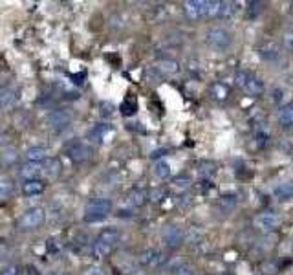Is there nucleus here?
<instances>
[{
	"label": "nucleus",
	"instance_id": "obj_1",
	"mask_svg": "<svg viewBox=\"0 0 293 275\" xmlns=\"http://www.w3.org/2000/svg\"><path fill=\"white\" fill-rule=\"evenodd\" d=\"M121 240V233L119 229H116V227H107V229H103L99 237L96 239L94 246H92V253H94V257L96 259H105L108 257L114 248L117 246V242Z\"/></svg>",
	"mask_w": 293,
	"mask_h": 275
},
{
	"label": "nucleus",
	"instance_id": "obj_2",
	"mask_svg": "<svg viewBox=\"0 0 293 275\" xmlns=\"http://www.w3.org/2000/svg\"><path fill=\"white\" fill-rule=\"evenodd\" d=\"M205 42L215 52H228L231 48V44H233V35L224 26H213L205 33Z\"/></svg>",
	"mask_w": 293,
	"mask_h": 275
},
{
	"label": "nucleus",
	"instance_id": "obj_3",
	"mask_svg": "<svg viewBox=\"0 0 293 275\" xmlns=\"http://www.w3.org/2000/svg\"><path fill=\"white\" fill-rule=\"evenodd\" d=\"M110 211H112V202L108 198H94L86 204L83 218L88 224L90 222H99L103 218H107L110 215Z\"/></svg>",
	"mask_w": 293,
	"mask_h": 275
},
{
	"label": "nucleus",
	"instance_id": "obj_4",
	"mask_svg": "<svg viewBox=\"0 0 293 275\" xmlns=\"http://www.w3.org/2000/svg\"><path fill=\"white\" fill-rule=\"evenodd\" d=\"M44 218H46V211L42 207H30L17 218V226L22 229H35L44 222Z\"/></svg>",
	"mask_w": 293,
	"mask_h": 275
},
{
	"label": "nucleus",
	"instance_id": "obj_5",
	"mask_svg": "<svg viewBox=\"0 0 293 275\" xmlns=\"http://www.w3.org/2000/svg\"><path fill=\"white\" fill-rule=\"evenodd\" d=\"M70 121H72V114L68 112V110H64V108H59V110H54V112L50 114L46 123H48V127L54 132H60L70 125Z\"/></svg>",
	"mask_w": 293,
	"mask_h": 275
},
{
	"label": "nucleus",
	"instance_id": "obj_6",
	"mask_svg": "<svg viewBox=\"0 0 293 275\" xmlns=\"http://www.w3.org/2000/svg\"><path fill=\"white\" fill-rule=\"evenodd\" d=\"M257 54L260 55V59H264L266 63H277L281 59V46L273 41H262L257 46Z\"/></svg>",
	"mask_w": 293,
	"mask_h": 275
},
{
	"label": "nucleus",
	"instance_id": "obj_7",
	"mask_svg": "<svg viewBox=\"0 0 293 275\" xmlns=\"http://www.w3.org/2000/svg\"><path fill=\"white\" fill-rule=\"evenodd\" d=\"M66 154H68V158L73 163H83L90 158L92 149L86 143H83V141H73V143H70L66 147Z\"/></svg>",
	"mask_w": 293,
	"mask_h": 275
},
{
	"label": "nucleus",
	"instance_id": "obj_8",
	"mask_svg": "<svg viewBox=\"0 0 293 275\" xmlns=\"http://www.w3.org/2000/svg\"><path fill=\"white\" fill-rule=\"evenodd\" d=\"M279 222L281 220H279V216H277L275 213L264 211V213H258V215L255 216L253 224H255V227H257L258 231H262V233H271V231L279 226Z\"/></svg>",
	"mask_w": 293,
	"mask_h": 275
},
{
	"label": "nucleus",
	"instance_id": "obj_9",
	"mask_svg": "<svg viewBox=\"0 0 293 275\" xmlns=\"http://www.w3.org/2000/svg\"><path fill=\"white\" fill-rule=\"evenodd\" d=\"M139 263L143 264L145 268H158V266H162V264L165 263V255H163V251L149 248V250L141 251Z\"/></svg>",
	"mask_w": 293,
	"mask_h": 275
},
{
	"label": "nucleus",
	"instance_id": "obj_10",
	"mask_svg": "<svg viewBox=\"0 0 293 275\" xmlns=\"http://www.w3.org/2000/svg\"><path fill=\"white\" fill-rule=\"evenodd\" d=\"M163 242H165V246H167L169 250H176L183 242V231L178 226H169L163 231Z\"/></svg>",
	"mask_w": 293,
	"mask_h": 275
},
{
	"label": "nucleus",
	"instance_id": "obj_11",
	"mask_svg": "<svg viewBox=\"0 0 293 275\" xmlns=\"http://www.w3.org/2000/svg\"><path fill=\"white\" fill-rule=\"evenodd\" d=\"M183 11H185L189 20H198V18L205 17V2H202V0H187L183 4Z\"/></svg>",
	"mask_w": 293,
	"mask_h": 275
},
{
	"label": "nucleus",
	"instance_id": "obj_12",
	"mask_svg": "<svg viewBox=\"0 0 293 275\" xmlns=\"http://www.w3.org/2000/svg\"><path fill=\"white\" fill-rule=\"evenodd\" d=\"M215 207L220 215H229V213H233L234 207H236V197H234V195H222V197L216 200Z\"/></svg>",
	"mask_w": 293,
	"mask_h": 275
},
{
	"label": "nucleus",
	"instance_id": "obj_13",
	"mask_svg": "<svg viewBox=\"0 0 293 275\" xmlns=\"http://www.w3.org/2000/svg\"><path fill=\"white\" fill-rule=\"evenodd\" d=\"M277 121L284 129H290L293 125V103H286V105L279 107V110H277Z\"/></svg>",
	"mask_w": 293,
	"mask_h": 275
},
{
	"label": "nucleus",
	"instance_id": "obj_14",
	"mask_svg": "<svg viewBox=\"0 0 293 275\" xmlns=\"http://www.w3.org/2000/svg\"><path fill=\"white\" fill-rule=\"evenodd\" d=\"M108 132H110V125H107V123H99V125L92 127L88 131V139L92 141V143H103L105 139H107Z\"/></svg>",
	"mask_w": 293,
	"mask_h": 275
},
{
	"label": "nucleus",
	"instance_id": "obj_15",
	"mask_svg": "<svg viewBox=\"0 0 293 275\" xmlns=\"http://www.w3.org/2000/svg\"><path fill=\"white\" fill-rule=\"evenodd\" d=\"M42 173V167L39 165V163H24L22 167L18 169V174L22 176V178L26 180V182H30V180H39V174Z\"/></svg>",
	"mask_w": 293,
	"mask_h": 275
},
{
	"label": "nucleus",
	"instance_id": "obj_16",
	"mask_svg": "<svg viewBox=\"0 0 293 275\" xmlns=\"http://www.w3.org/2000/svg\"><path fill=\"white\" fill-rule=\"evenodd\" d=\"M18 101V94L13 88H6L0 94V108L4 110H13Z\"/></svg>",
	"mask_w": 293,
	"mask_h": 275
},
{
	"label": "nucleus",
	"instance_id": "obj_17",
	"mask_svg": "<svg viewBox=\"0 0 293 275\" xmlns=\"http://www.w3.org/2000/svg\"><path fill=\"white\" fill-rule=\"evenodd\" d=\"M44 189H46V184L42 180H30V182L22 184V193H24L26 197H37Z\"/></svg>",
	"mask_w": 293,
	"mask_h": 275
},
{
	"label": "nucleus",
	"instance_id": "obj_18",
	"mask_svg": "<svg viewBox=\"0 0 293 275\" xmlns=\"http://www.w3.org/2000/svg\"><path fill=\"white\" fill-rule=\"evenodd\" d=\"M48 158V150L41 147V145H35V147H30V149L26 150V160L31 163H39V162H44Z\"/></svg>",
	"mask_w": 293,
	"mask_h": 275
},
{
	"label": "nucleus",
	"instance_id": "obj_19",
	"mask_svg": "<svg viewBox=\"0 0 293 275\" xmlns=\"http://www.w3.org/2000/svg\"><path fill=\"white\" fill-rule=\"evenodd\" d=\"M244 90L247 92V96L251 97H260L264 94V90H266V86H264V83L260 81L258 77H255V75H251V79L247 81V84L244 86Z\"/></svg>",
	"mask_w": 293,
	"mask_h": 275
},
{
	"label": "nucleus",
	"instance_id": "obj_20",
	"mask_svg": "<svg viewBox=\"0 0 293 275\" xmlns=\"http://www.w3.org/2000/svg\"><path fill=\"white\" fill-rule=\"evenodd\" d=\"M273 195H275V198H279L281 202L292 200L293 198V182H284V184H279V186L273 189Z\"/></svg>",
	"mask_w": 293,
	"mask_h": 275
},
{
	"label": "nucleus",
	"instance_id": "obj_21",
	"mask_svg": "<svg viewBox=\"0 0 293 275\" xmlns=\"http://www.w3.org/2000/svg\"><path fill=\"white\" fill-rule=\"evenodd\" d=\"M60 169H62V165H60L59 158H46V160H44V163H42V173L48 174V176H52V178L59 176Z\"/></svg>",
	"mask_w": 293,
	"mask_h": 275
},
{
	"label": "nucleus",
	"instance_id": "obj_22",
	"mask_svg": "<svg viewBox=\"0 0 293 275\" xmlns=\"http://www.w3.org/2000/svg\"><path fill=\"white\" fill-rule=\"evenodd\" d=\"M156 68H158L163 75H176V73L179 72L178 61H174V59H162L156 65Z\"/></svg>",
	"mask_w": 293,
	"mask_h": 275
},
{
	"label": "nucleus",
	"instance_id": "obj_23",
	"mask_svg": "<svg viewBox=\"0 0 293 275\" xmlns=\"http://www.w3.org/2000/svg\"><path fill=\"white\" fill-rule=\"evenodd\" d=\"M238 9V4L236 2H222V9H220V17L224 20H229V18L234 17V13Z\"/></svg>",
	"mask_w": 293,
	"mask_h": 275
},
{
	"label": "nucleus",
	"instance_id": "obj_24",
	"mask_svg": "<svg viewBox=\"0 0 293 275\" xmlns=\"http://www.w3.org/2000/svg\"><path fill=\"white\" fill-rule=\"evenodd\" d=\"M154 174L158 176L160 180H167L171 178V165H169V162H165V160H160V162H156L154 165Z\"/></svg>",
	"mask_w": 293,
	"mask_h": 275
},
{
	"label": "nucleus",
	"instance_id": "obj_25",
	"mask_svg": "<svg viewBox=\"0 0 293 275\" xmlns=\"http://www.w3.org/2000/svg\"><path fill=\"white\" fill-rule=\"evenodd\" d=\"M126 202L134 206V207H139V206H143L145 204V193L139 191V189H132L128 193V197H126Z\"/></svg>",
	"mask_w": 293,
	"mask_h": 275
},
{
	"label": "nucleus",
	"instance_id": "obj_26",
	"mask_svg": "<svg viewBox=\"0 0 293 275\" xmlns=\"http://www.w3.org/2000/svg\"><path fill=\"white\" fill-rule=\"evenodd\" d=\"M281 44H282V48L286 50V52L293 54V28H286V30L282 31Z\"/></svg>",
	"mask_w": 293,
	"mask_h": 275
},
{
	"label": "nucleus",
	"instance_id": "obj_27",
	"mask_svg": "<svg viewBox=\"0 0 293 275\" xmlns=\"http://www.w3.org/2000/svg\"><path fill=\"white\" fill-rule=\"evenodd\" d=\"M247 18H257L260 13L264 11V2H258V0H253V2H247Z\"/></svg>",
	"mask_w": 293,
	"mask_h": 275
},
{
	"label": "nucleus",
	"instance_id": "obj_28",
	"mask_svg": "<svg viewBox=\"0 0 293 275\" xmlns=\"http://www.w3.org/2000/svg\"><path fill=\"white\" fill-rule=\"evenodd\" d=\"M121 114L123 116H132V114H136V110H138V103H136V99L134 97H126L125 101L121 103Z\"/></svg>",
	"mask_w": 293,
	"mask_h": 275
},
{
	"label": "nucleus",
	"instance_id": "obj_29",
	"mask_svg": "<svg viewBox=\"0 0 293 275\" xmlns=\"http://www.w3.org/2000/svg\"><path fill=\"white\" fill-rule=\"evenodd\" d=\"M222 2L218 0H209L205 2V17H220Z\"/></svg>",
	"mask_w": 293,
	"mask_h": 275
},
{
	"label": "nucleus",
	"instance_id": "obj_30",
	"mask_svg": "<svg viewBox=\"0 0 293 275\" xmlns=\"http://www.w3.org/2000/svg\"><path fill=\"white\" fill-rule=\"evenodd\" d=\"M198 173H200V176L207 178V176H211V174L215 173V163L209 162V160L200 162V163H198Z\"/></svg>",
	"mask_w": 293,
	"mask_h": 275
},
{
	"label": "nucleus",
	"instance_id": "obj_31",
	"mask_svg": "<svg viewBox=\"0 0 293 275\" xmlns=\"http://www.w3.org/2000/svg\"><path fill=\"white\" fill-rule=\"evenodd\" d=\"M13 193V182L9 178H0V198H7Z\"/></svg>",
	"mask_w": 293,
	"mask_h": 275
},
{
	"label": "nucleus",
	"instance_id": "obj_32",
	"mask_svg": "<svg viewBox=\"0 0 293 275\" xmlns=\"http://www.w3.org/2000/svg\"><path fill=\"white\" fill-rule=\"evenodd\" d=\"M211 92H213V96L216 97V99H228V96H229V90H228V86H224L222 83H218V84H213V88H211Z\"/></svg>",
	"mask_w": 293,
	"mask_h": 275
},
{
	"label": "nucleus",
	"instance_id": "obj_33",
	"mask_svg": "<svg viewBox=\"0 0 293 275\" xmlns=\"http://www.w3.org/2000/svg\"><path fill=\"white\" fill-rule=\"evenodd\" d=\"M255 143L258 149H264L269 143V132L268 131H257L255 132Z\"/></svg>",
	"mask_w": 293,
	"mask_h": 275
},
{
	"label": "nucleus",
	"instance_id": "obj_34",
	"mask_svg": "<svg viewBox=\"0 0 293 275\" xmlns=\"http://www.w3.org/2000/svg\"><path fill=\"white\" fill-rule=\"evenodd\" d=\"M249 79H251V73L245 72V70H238V72H236V75H234V83L238 84L240 88H244Z\"/></svg>",
	"mask_w": 293,
	"mask_h": 275
},
{
	"label": "nucleus",
	"instance_id": "obj_35",
	"mask_svg": "<svg viewBox=\"0 0 293 275\" xmlns=\"http://www.w3.org/2000/svg\"><path fill=\"white\" fill-rule=\"evenodd\" d=\"M149 197L152 202H160V200H163V198L167 197V191H165V187H160V189H152V191L149 193Z\"/></svg>",
	"mask_w": 293,
	"mask_h": 275
},
{
	"label": "nucleus",
	"instance_id": "obj_36",
	"mask_svg": "<svg viewBox=\"0 0 293 275\" xmlns=\"http://www.w3.org/2000/svg\"><path fill=\"white\" fill-rule=\"evenodd\" d=\"M173 187L174 189H178V191H183V189L189 187V178H185V176H181V178H174Z\"/></svg>",
	"mask_w": 293,
	"mask_h": 275
},
{
	"label": "nucleus",
	"instance_id": "obj_37",
	"mask_svg": "<svg viewBox=\"0 0 293 275\" xmlns=\"http://www.w3.org/2000/svg\"><path fill=\"white\" fill-rule=\"evenodd\" d=\"M282 97H284V90H282V88H279V86H277V88L271 90V101L275 103V105H281Z\"/></svg>",
	"mask_w": 293,
	"mask_h": 275
},
{
	"label": "nucleus",
	"instance_id": "obj_38",
	"mask_svg": "<svg viewBox=\"0 0 293 275\" xmlns=\"http://www.w3.org/2000/svg\"><path fill=\"white\" fill-rule=\"evenodd\" d=\"M114 112V105L112 103H101V116L103 118H108Z\"/></svg>",
	"mask_w": 293,
	"mask_h": 275
},
{
	"label": "nucleus",
	"instance_id": "obj_39",
	"mask_svg": "<svg viewBox=\"0 0 293 275\" xmlns=\"http://www.w3.org/2000/svg\"><path fill=\"white\" fill-rule=\"evenodd\" d=\"M84 275H105V272H103L101 266H88V268L84 270Z\"/></svg>",
	"mask_w": 293,
	"mask_h": 275
},
{
	"label": "nucleus",
	"instance_id": "obj_40",
	"mask_svg": "<svg viewBox=\"0 0 293 275\" xmlns=\"http://www.w3.org/2000/svg\"><path fill=\"white\" fill-rule=\"evenodd\" d=\"M2 158H4L6 162H15V160H17V150H15V149H6V150H4V154H2Z\"/></svg>",
	"mask_w": 293,
	"mask_h": 275
},
{
	"label": "nucleus",
	"instance_id": "obj_41",
	"mask_svg": "<svg viewBox=\"0 0 293 275\" xmlns=\"http://www.w3.org/2000/svg\"><path fill=\"white\" fill-rule=\"evenodd\" d=\"M174 275H194V272L189 266H179V268H176Z\"/></svg>",
	"mask_w": 293,
	"mask_h": 275
},
{
	"label": "nucleus",
	"instance_id": "obj_42",
	"mask_svg": "<svg viewBox=\"0 0 293 275\" xmlns=\"http://www.w3.org/2000/svg\"><path fill=\"white\" fill-rule=\"evenodd\" d=\"M0 275H20V272H18V268L17 266H7V268H4V272H2V274Z\"/></svg>",
	"mask_w": 293,
	"mask_h": 275
},
{
	"label": "nucleus",
	"instance_id": "obj_43",
	"mask_svg": "<svg viewBox=\"0 0 293 275\" xmlns=\"http://www.w3.org/2000/svg\"><path fill=\"white\" fill-rule=\"evenodd\" d=\"M20 275H37V272L33 266H26L24 272H20Z\"/></svg>",
	"mask_w": 293,
	"mask_h": 275
},
{
	"label": "nucleus",
	"instance_id": "obj_44",
	"mask_svg": "<svg viewBox=\"0 0 293 275\" xmlns=\"http://www.w3.org/2000/svg\"><path fill=\"white\" fill-rule=\"evenodd\" d=\"M290 13H292V15H293V2H292V4H290Z\"/></svg>",
	"mask_w": 293,
	"mask_h": 275
},
{
	"label": "nucleus",
	"instance_id": "obj_45",
	"mask_svg": "<svg viewBox=\"0 0 293 275\" xmlns=\"http://www.w3.org/2000/svg\"><path fill=\"white\" fill-rule=\"evenodd\" d=\"M216 275H226V274H216Z\"/></svg>",
	"mask_w": 293,
	"mask_h": 275
},
{
	"label": "nucleus",
	"instance_id": "obj_46",
	"mask_svg": "<svg viewBox=\"0 0 293 275\" xmlns=\"http://www.w3.org/2000/svg\"><path fill=\"white\" fill-rule=\"evenodd\" d=\"M292 275H293V270H292Z\"/></svg>",
	"mask_w": 293,
	"mask_h": 275
}]
</instances>
